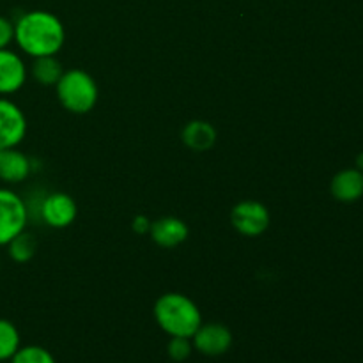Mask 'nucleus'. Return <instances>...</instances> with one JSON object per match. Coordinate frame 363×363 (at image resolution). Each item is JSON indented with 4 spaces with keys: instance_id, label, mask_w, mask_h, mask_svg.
Here are the masks:
<instances>
[{
    "instance_id": "obj_10",
    "label": "nucleus",
    "mask_w": 363,
    "mask_h": 363,
    "mask_svg": "<svg viewBox=\"0 0 363 363\" xmlns=\"http://www.w3.org/2000/svg\"><path fill=\"white\" fill-rule=\"evenodd\" d=\"M188 234H190V229L186 223L176 216H163V218L155 220L151 222V229H149L151 240L162 248L179 247L188 240Z\"/></svg>"
},
{
    "instance_id": "obj_20",
    "label": "nucleus",
    "mask_w": 363,
    "mask_h": 363,
    "mask_svg": "<svg viewBox=\"0 0 363 363\" xmlns=\"http://www.w3.org/2000/svg\"><path fill=\"white\" fill-rule=\"evenodd\" d=\"M151 229V220L144 215H138L133 218V230L138 234H145Z\"/></svg>"
},
{
    "instance_id": "obj_2",
    "label": "nucleus",
    "mask_w": 363,
    "mask_h": 363,
    "mask_svg": "<svg viewBox=\"0 0 363 363\" xmlns=\"http://www.w3.org/2000/svg\"><path fill=\"white\" fill-rule=\"evenodd\" d=\"M155 319L169 337L191 339L202 325L201 308L191 298L181 293H165L156 300Z\"/></svg>"
},
{
    "instance_id": "obj_3",
    "label": "nucleus",
    "mask_w": 363,
    "mask_h": 363,
    "mask_svg": "<svg viewBox=\"0 0 363 363\" xmlns=\"http://www.w3.org/2000/svg\"><path fill=\"white\" fill-rule=\"evenodd\" d=\"M60 105L71 113H89L99 98V87L94 78L84 69H67L55 85Z\"/></svg>"
},
{
    "instance_id": "obj_17",
    "label": "nucleus",
    "mask_w": 363,
    "mask_h": 363,
    "mask_svg": "<svg viewBox=\"0 0 363 363\" xmlns=\"http://www.w3.org/2000/svg\"><path fill=\"white\" fill-rule=\"evenodd\" d=\"M9 363H57V360L46 347L30 344V346H20Z\"/></svg>"
},
{
    "instance_id": "obj_15",
    "label": "nucleus",
    "mask_w": 363,
    "mask_h": 363,
    "mask_svg": "<svg viewBox=\"0 0 363 363\" xmlns=\"http://www.w3.org/2000/svg\"><path fill=\"white\" fill-rule=\"evenodd\" d=\"M6 247L7 254L14 262H28L35 255V250H38V240H35L34 234L27 233V229H25L23 233L13 238Z\"/></svg>"
},
{
    "instance_id": "obj_7",
    "label": "nucleus",
    "mask_w": 363,
    "mask_h": 363,
    "mask_svg": "<svg viewBox=\"0 0 363 363\" xmlns=\"http://www.w3.org/2000/svg\"><path fill=\"white\" fill-rule=\"evenodd\" d=\"M27 135V117L23 110L11 99L0 96V151L13 149Z\"/></svg>"
},
{
    "instance_id": "obj_22",
    "label": "nucleus",
    "mask_w": 363,
    "mask_h": 363,
    "mask_svg": "<svg viewBox=\"0 0 363 363\" xmlns=\"http://www.w3.org/2000/svg\"><path fill=\"white\" fill-rule=\"evenodd\" d=\"M0 363H6V362H0Z\"/></svg>"
},
{
    "instance_id": "obj_19",
    "label": "nucleus",
    "mask_w": 363,
    "mask_h": 363,
    "mask_svg": "<svg viewBox=\"0 0 363 363\" xmlns=\"http://www.w3.org/2000/svg\"><path fill=\"white\" fill-rule=\"evenodd\" d=\"M14 41V21L0 14V50L9 48Z\"/></svg>"
},
{
    "instance_id": "obj_6",
    "label": "nucleus",
    "mask_w": 363,
    "mask_h": 363,
    "mask_svg": "<svg viewBox=\"0 0 363 363\" xmlns=\"http://www.w3.org/2000/svg\"><path fill=\"white\" fill-rule=\"evenodd\" d=\"M39 218L43 223L53 229H64L69 227L77 218V202L71 195L64 191H53L45 195L38 206Z\"/></svg>"
},
{
    "instance_id": "obj_13",
    "label": "nucleus",
    "mask_w": 363,
    "mask_h": 363,
    "mask_svg": "<svg viewBox=\"0 0 363 363\" xmlns=\"http://www.w3.org/2000/svg\"><path fill=\"white\" fill-rule=\"evenodd\" d=\"M181 138H183L184 145L190 147L191 151L204 152L215 145L216 130L208 121H190L188 124H184Z\"/></svg>"
},
{
    "instance_id": "obj_12",
    "label": "nucleus",
    "mask_w": 363,
    "mask_h": 363,
    "mask_svg": "<svg viewBox=\"0 0 363 363\" xmlns=\"http://www.w3.org/2000/svg\"><path fill=\"white\" fill-rule=\"evenodd\" d=\"M32 172V162L25 152L13 149L0 151V181L6 184H18Z\"/></svg>"
},
{
    "instance_id": "obj_21",
    "label": "nucleus",
    "mask_w": 363,
    "mask_h": 363,
    "mask_svg": "<svg viewBox=\"0 0 363 363\" xmlns=\"http://www.w3.org/2000/svg\"><path fill=\"white\" fill-rule=\"evenodd\" d=\"M357 169L363 172V152H360V155L357 156Z\"/></svg>"
},
{
    "instance_id": "obj_18",
    "label": "nucleus",
    "mask_w": 363,
    "mask_h": 363,
    "mask_svg": "<svg viewBox=\"0 0 363 363\" xmlns=\"http://www.w3.org/2000/svg\"><path fill=\"white\" fill-rule=\"evenodd\" d=\"M191 351H194V344L191 339H184V337H170L169 346H167V353L174 362H184L190 358Z\"/></svg>"
},
{
    "instance_id": "obj_5",
    "label": "nucleus",
    "mask_w": 363,
    "mask_h": 363,
    "mask_svg": "<svg viewBox=\"0 0 363 363\" xmlns=\"http://www.w3.org/2000/svg\"><path fill=\"white\" fill-rule=\"evenodd\" d=\"M233 227L247 238H257L268 230L272 216L268 208L257 201H243L236 204L230 213Z\"/></svg>"
},
{
    "instance_id": "obj_4",
    "label": "nucleus",
    "mask_w": 363,
    "mask_h": 363,
    "mask_svg": "<svg viewBox=\"0 0 363 363\" xmlns=\"http://www.w3.org/2000/svg\"><path fill=\"white\" fill-rule=\"evenodd\" d=\"M28 220L25 199L11 188H0V247H6L13 238L23 233Z\"/></svg>"
},
{
    "instance_id": "obj_9",
    "label": "nucleus",
    "mask_w": 363,
    "mask_h": 363,
    "mask_svg": "<svg viewBox=\"0 0 363 363\" xmlns=\"http://www.w3.org/2000/svg\"><path fill=\"white\" fill-rule=\"evenodd\" d=\"M28 77L23 57L11 48L0 50V96H11L20 91Z\"/></svg>"
},
{
    "instance_id": "obj_16",
    "label": "nucleus",
    "mask_w": 363,
    "mask_h": 363,
    "mask_svg": "<svg viewBox=\"0 0 363 363\" xmlns=\"http://www.w3.org/2000/svg\"><path fill=\"white\" fill-rule=\"evenodd\" d=\"M21 346V337L14 323L0 318V362H9Z\"/></svg>"
},
{
    "instance_id": "obj_1",
    "label": "nucleus",
    "mask_w": 363,
    "mask_h": 363,
    "mask_svg": "<svg viewBox=\"0 0 363 363\" xmlns=\"http://www.w3.org/2000/svg\"><path fill=\"white\" fill-rule=\"evenodd\" d=\"M66 41L64 23L50 11H27L14 21V43L25 55H57Z\"/></svg>"
},
{
    "instance_id": "obj_8",
    "label": "nucleus",
    "mask_w": 363,
    "mask_h": 363,
    "mask_svg": "<svg viewBox=\"0 0 363 363\" xmlns=\"http://www.w3.org/2000/svg\"><path fill=\"white\" fill-rule=\"evenodd\" d=\"M233 332L222 323H202L191 337L194 350L209 358L225 354L233 346Z\"/></svg>"
},
{
    "instance_id": "obj_14",
    "label": "nucleus",
    "mask_w": 363,
    "mask_h": 363,
    "mask_svg": "<svg viewBox=\"0 0 363 363\" xmlns=\"http://www.w3.org/2000/svg\"><path fill=\"white\" fill-rule=\"evenodd\" d=\"M30 74L39 85L53 87L64 74V67L55 55L38 57L30 66Z\"/></svg>"
},
{
    "instance_id": "obj_11",
    "label": "nucleus",
    "mask_w": 363,
    "mask_h": 363,
    "mask_svg": "<svg viewBox=\"0 0 363 363\" xmlns=\"http://www.w3.org/2000/svg\"><path fill=\"white\" fill-rule=\"evenodd\" d=\"M330 191L333 199L339 202H357L363 197V172L357 167L353 169H344L333 176L330 183Z\"/></svg>"
}]
</instances>
